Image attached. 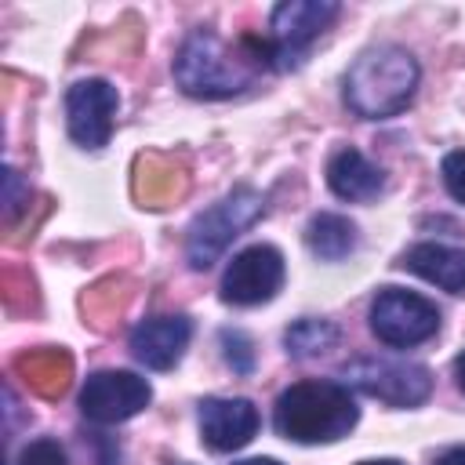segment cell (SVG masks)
Wrapping results in <instances>:
<instances>
[{
  "instance_id": "6da1fadb",
  "label": "cell",
  "mask_w": 465,
  "mask_h": 465,
  "mask_svg": "<svg viewBox=\"0 0 465 465\" xmlns=\"http://www.w3.org/2000/svg\"><path fill=\"white\" fill-rule=\"evenodd\" d=\"M262 69H276L269 40L240 36L232 47L214 29H193L174 54V80L193 98L240 94L258 80Z\"/></svg>"
},
{
  "instance_id": "7a4b0ae2",
  "label": "cell",
  "mask_w": 465,
  "mask_h": 465,
  "mask_svg": "<svg viewBox=\"0 0 465 465\" xmlns=\"http://www.w3.org/2000/svg\"><path fill=\"white\" fill-rule=\"evenodd\" d=\"M421 69L418 58L400 44L367 47L345 73V105L363 120H385L411 105Z\"/></svg>"
},
{
  "instance_id": "3957f363",
  "label": "cell",
  "mask_w": 465,
  "mask_h": 465,
  "mask_svg": "<svg viewBox=\"0 0 465 465\" xmlns=\"http://www.w3.org/2000/svg\"><path fill=\"white\" fill-rule=\"evenodd\" d=\"M360 421V407L345 381H294L280 392L272 425L283 440L294 443H334L349 436V429Z\"/></svg>"
},
{
  "instance_id": "277c9868",
  "label": "cell",
  "mask_w": 465,
  "mask_h": 465,
  "mask_svg": "<svg viewBox=\"0 0 465 465\" xmlns=\"http://www.w3.org/2000/svg\"><path fill=\"white\" fill-rule=\"evenodd\" d=\"M265 211V196L251 185L232 189L229 196H222L214 207H207L203 214L193 218L189 236H185V258L193 269H211L222 251L243 232L251 229Z\"/></svg>"
},
{
  "instance_id": "5b68a950",
  "label": "cell",
  "mask_w": 465,
  "mask_h": 465,
  "mask_svg": "<svg viewBox=\"0 0 465 465\" xmlns=\"http://www.w3.org/2000/svg\"><path fill=\"white\" fill-rule=\"evenodd\" d=\"M371 331L389 349H411L429 341L440 331V309L436 302L403 291V287H381L371 302Z\"/></svg>"
},
{
  "instance_id": "8992f818",
  "label": "cell",
  "mask_w": 465,
  "mask_h": 465,
  "mask_svg": "<svg viewBox=\"0 0 465 465\" xmlns=\"http://www.w3.org/2000/svg\"><path fill=\"white\" fill-rule=\"evenodd\" d=\"M341 381L371 400H381L389 407H418L432 392V371L421 363L403 360H352L341 371Z\"/></svg>"
},
{
  "instance_id": "52a82bcc",
  "label": "cell",
  "mask_w": 465,
  "mask_h": 465,
  "mask_svg": "<svg viewBox=\"0 0 465 465\" xmlns=\"http://www.w3.org/2000/svg\"><path fill=\"white\" fill-rule=\"evenodd\" d=\"M338 4L334 0H283L272 7L269 18V47H272V65L291 69L302 62L309 44L334 22Z\"/></svg>"
},
{
  "instance_id": "ba28073f",
  "label": "cell",
  "mask_w": 465,
  "mask_h": 465,
  "mask_svg": "<svg viewBox=\"0 0 465 465\" xmlns=\"http://www.w3.org/2000/svg\"><path fill=\"white\" fill-rule=\"evenodd\" d=\"M153 389L134 371H94L80 389V414L94 425H120L145 411Z\"/></svg>"
},
{
  "instance_id": "9c48e42d",
  "label": "cell",
  "mask_w": 465,
  "mask_h": 465,
  "mask_svg": "<svg viewBox=\"0 0 465 465\" xmlns=\"http://www.w3.org/2000/svg\"><path fill=\"white\" fill-rule=\"evenodd\" d=\"M283 287V254L272 243H251L225 265L222 298L229 305H262Z\"/></svg>"
},
{
  "instance_id": "30bf717a",
  "label": "cell",
  "mask_w": 465,
  "mask_h": 465,
  "mask_svg": "<svg viewBox=\"0 0 465 465\" xmlns=\"http://www.w3.org/2000/svg\"><path fill=\"white\" fill-rule=\"evenodd\" d=\"M120 94L109 80L91 76V80H76L65 91V127L69 138L84 149H102L113 134V116H116Z\"/></svg>"
},
{
  "instance_id": "8fae6325",
  "label": "cell",
  "mask_w": 465,
  "mask_h": 465,
  "mask_svg": "<svg viewBox=\"0 0 465 465\" xmlns=\"http://www.w3.org/2000/svg\"><path fill=\"white\" fill-rule=\"evenodd\" d=\"M258 407L243 396H207L200 400V440L225 454V450H240L254 440L258 432Z\"/></svg>"
},
{
  "instance_id": "7c38bea8",
  "label": "cell",
  "mask_w": 465,
  "mask_h": 465,
  "mask_svg": "<svg viewBox=\"0 0 465 465\" xmlns=\"http://www.w3.org/2000/svg\"><path fill=\"white\" fill-rule=\"evenodd\" d=\"M189 338H193L189 316H149L134 323L127 341L138 363H145L149 371H171L189 349Z\"/></svg>"
},
{
  "instance_id": "4fadbf2b",
  "label": "cell",
  "mask_w": 465,
  "mask_h": 465,
  "mask_svg": "<svg viewBox=\"0 0 465 465\" xmlns=\"http://www.w3.org/2000/svg\"><path fill=\"white\" fill-rule=\"evenodd\" d=\"M327 185L334 196L352 200V203H367L385 189V174L378 163H371L360 149L341 145L331 160H327Z\"/></svg>"
},
{
  "instance_id": "5bb4252c",
  "label": "cell",
  "mask_w": 465,
  "mask_h": 465,
  "mask_svg": "<svg viewBox=\"0 0 465 465\" xmlns=\"http://www.w3.org/2000/svg\"><path fill=\"white\" fill-rule=\"evenodd\" d=\"M400 265L450 294L465 291V247H450V243H414Z\"/></svg>"
},
{
  "instance_id": "9a60e30c",
  "label": "cell",
  "mask_w": 465,
  "mask_h": 465,
  "mask_svg": "<svg viewBox=\"0 0 465 465\" xmlns=\"http://www.w3.org/2000/svg\"><path fill=\"white\" fill-rule=\"evenodd\" d=\"M15 374L44 400H58L73 378V356L65 349H33L15 360Z\"/></svg>"
},
{
  "instance_id": "2e32d148",
  "label": "cell",
  "mask_w": 465,
  "mask_h": 465,
  "mask_svg": "<svg viewBox=\"0 0 465 465\" xmlns=\"http://www.w3.org/2000/svg\"><path fill=\"white\" fill-rule=\"evenodd\" d=\"M185 193V171L167 156H138L134 163V196L145 207H163Z\"/></svg>"
},
{
  "instance_id": "e0dca14e",
  "label": "cell",
  "mask_w": 465,
  "mask_h": 465,
  "mask_svg": "<svg viewBox=\"0 0 465 465\" xmlns=\"http://www.w3.org/2000/svg\"><path fill=\"white\" fill-rule=\"evenodd\" d=\"M305 243L309 251L320 258V262H341L356 251L360 236H356V225L345 218V214H334V211H320L309 218L305 225Z\"/></svg>"
},
{
  "instance_id": "ac0fdd59",
  "label": "cell",
  "mask_w": 465,
  "mask_h": 465,
  "mask_svg": "<svg viewBox=\"0 0 465 465\" xmlns=\"http://www.w3.org/2000/svg\"><path fill=\"white\" fill-rule=\"evenodd\" d=\"M334 341H338V327L327 323V320H312V316L294 320V323L283 331V345H287V352L298 356V360L320 356V352H327Z\"/></svg>"
},
{
  "instance_id": "d6986e66",
  "label": "cell",
  "mask_w": 465,
  "mask_h": 465,
  "mask_svg": "<svg viewBox=\"0 0 465 465\" xmlns=\"http://www.w3.org/2000/svg\"><path fill=\"white\" fill-rule=\"evenodd\" d=\"M218 338H222V349H225L229 367L236 374H251V367H254V345H251V338L243 331H232V327H225Z\"/></svg>"
},
{
  "instance_id": "ffe728a7",
  "label": "cell",
  "mask_w": 465,
  "mask_h": 465,
  "mask_svg": "<svg viewBox=\"0 0 465 465\" xmlns=\"http://www.w3.org/2000/svg\"><path fill=\"white\" fill-rule=\"evenodd\" d=\"M15 465H69V458H65V447L58 440H47L44 436V440L25 443Z\"/></svg>"
},
{
  "instance_id": "44dd1931",
  "label": "cell",
  "mask_w": 465,
  "mask_h": 465,
  "mask_svg": "<svg viewBox=\"0 0 465 465\" xmlns=\"http://www.w3.org/2000/svg\"><path fill=\"white\" fill-rule=\"evenodd\" d=\"M29 203V185H22V174L15 167L4 171V225H15L18 211Z\"/></svg>"
},
{
  "instance_id": "7402d4cb",
  "label": "cell",
  "mask_w": 465,
  "mask_h": 465,
  "mask_svg": "<svg viewBox=\"0 0 465 465\" xmlns=\"http://www.w3.org/2000/svg\"><path fill=\"white\" fill-rule=\"evenodd\" d=\"M440 174H443L447 193H450L458 203H465V149L447 153V156H443V163H440Z\"/></svg>"
},
{
  "instance_id": "603a6c76",
  "label": "cell",
  "mask_w": 465,
  "mask_h": 465,
  "mask_svg": "<svg viewBox=\"0 0 465 465\" xmlns=\"http://www.w3.org/2000/svg\"><path fill=\"white\" fill-rule=\"evenodd\" d=\"M436 465H465V443H461V447H447V450L436 458Z\"/></svg>"
},
{
  "instance_id": "cb8c5ba5",
  "label": "cell",
  "mask_w": 465,
  "mask_h": 465,
  "mask_svg": "<svg viewBox=\"0 0 465 465\" xmlns=\"http://www.w3.org/2000/svg\"><path fill=\"white\" fill-rule=\"evenodd\" d=\"M454 378H458V389L465 392V352L454 360Z\"/></svg>"
},
{
  "instance_id": "d4e9b609",
  "label": "cell",
  "mask_w": 465,
  "mask_h": 465,
  "mask_svg": "<svg viewBox=\"0 0 465 465\" xmlns=\"http://www.w3.org/2000/svg\"><path fill=\"white\" fill-rule=\"evenodd\" d=\"M236 465H283L276 458H247V461H236Z\"/></svg>"
},
{
  "instance_id": "484cf974",
  "label": "cell",
  "mask_w": 465,
  "mask_h": 465,
  "mask_svg": "<svg viewBox=\"0 0 465 465\" xmlns=\"http://www.w3.org/2000/svg\"><path fill=\"white\" fill-rule=\"evenodd\" d=\"M356 465H403L396 458H371V461H356Z\"/></svg>"
}]
</instances>
